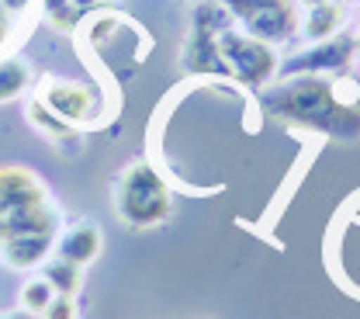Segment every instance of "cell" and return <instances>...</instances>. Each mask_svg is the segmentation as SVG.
I'll return each mask as SVG.
<instances>
[{"label": "cell", "instance_id": "16", "mask_svg": "<svg viewBox=\"0 0 360 319\" xmlns=\"http://www.w3.org/2000/svg\"><path fill=\"white\" fill-rule=\"evenodd\" d=\"M42 319H77V302H73V295H56V299L45 306Z\"/></svg>", "mask_w": 360, "mask_h": 319}, {"label": "cell", "instance_id": "20", "mask_svg": "<svg viewBox=\"0 0 360 319\" xmlns=\"http://www.w3.org/2000/svg\"><path fill=\"white\" fill-rule=\"evenodd\" d=\"M0 236H4V219H0Z\"/></svg>", "mask_w": 360, "mask_h": 319}, {"label": "cell", "instance_id": "17", "mask_svg": "<svg viewBox=\"0 0 360 319\" xmlns=\"http://www.w3.org/2000/svg\"><path fill=\"white\" fill-rule=\"evenodd\" d=\"M14 28H18V21L11 18V11H7V7H4V0H0V56H4V52H7V46H11Z\"/></svg>", "mask_w": 360, "mask_h": 319}, {"label": "cell", "instance_id": "2", "mask_svg": "<svg viewBox=\"0 0 360 319\" xmlns=\"http://www.w3.org/2000/svg\"><path fill=\"white\" fill-rule=\"evenodd\" d=\"M118 215L129 226H156L170 215V187L160 177L156 167L149 163H132L125 170V177L118 184Z\"/></svg>", "mask_w": 360, "mask_h": 319}, {"label": "cell", "instance_id": "11", "mask_svg": "<svg viewBox=\"0 0 360 319\" xmlns=\"http://www.w3.org/2000/svg\"><path fill=\"white\" fill-rule=\"evenodd\" d=\"M28 80H32L28 63L18 59V56H4V59H0V104L21 97L25 87H28Z\"/></svg>", "mask_w": 360, "mask_h": 319}, {"label": "cell", "instance_id": "19", "mask_svg": "<svg viewBox=\"0 0 360 319\" xmlns=\"http://www.w3.org/2000/svg\"><path fill=\"white\" fill-rule=\"evenodd\" d=\"M0 319H32L28 313H11V316H0Z\"/></svg>", "mask_w": 360, "mask_h": 319}, {"label": "cell", "instance_id": "4", "mask_svg": "<svg viewBox=\"0 0 360 319\" xmlns=\"http://www.w3.org/2000/svg\"><path fill=\"white\" fill-rule=\"evenodd\" d=\"M225 32V14L215 4H205L198 7L194 14V32H191V42L184 49V66L191 73H229L222 63V52H219V39Z\"/></svg>", "mask_w": 360, "mask_h": 319}, {"label": "cell", "instance_id": "1", "mask_svg": "<svg viewBox=\"0 0 360 319\" xmlns=\"http://www.w3.org/2000/svg\"><path fill=\"white\" fill-rule=\"evenodd\" d=\"M264 104L274 115L288 118V122L309 125V129L329 132V136H343V139L360 136V115L354 108L340 104L336 94H333V84L315 77V73L264 91Z\"/></svg>", "mask_w": 360, "mask_h": 319}, {"label": "cell", "instance_id": "9", "mask_svg": "<svg viewBox=\"0 0 360 319\" xmlns=\"http://www.w3.org/2000/svg\"><path fill=\"white\" fill-rule=\"evenodd\" d=\"M350 52H354V42L350 39H326L322 46H315L312 52H302L295 56L291 63H284V77L288 73H319V70H340L350 63Z\"/></svg>", "mask_w": 360, "mask_h": 319}, {"label": "cell", "instance_id": "7", "mask_svg": "<svg viewBox=\"0 0 360 319\" xmlns=\"http://www.w3.org/2000/svg\"><path fill=\"white\" fill-rule=\"evenodd\" d=\"M39 101L52 115H59L66 125H84L94 118V91L84 84H73V80H49Z\"/></svg>", "mask_w": 360, "mask_h": 319}, {"label": "cell", "instance_id": "5", "mask_svg": "<svg viewBox=\"0 0 360 319\" xmlns=\"http://www.w3.org/2000/svg\"><path fill=\"white\" fill-rule=\"evenodd\" d=\"M222 4L250 28L253 39L277 42L295 32V7L288 0H222Z\"/></svg>", "mask_w": 360, "mask_h": 319}, {"label": "cell", "instance_id": "8", "mask_svg": "<svg viewBox=\"0 0 360 319\" xmlns=\"http://www.w3.org/2000/svg\"><path fill=\"white\" fill-rule=\"evenodd\" d=\"M52 250V232H18L0 239V257L14 271H32L39 268Z\"/></svg>", "mask_w": 360, "mask_h": 319}, {"label": "cell", "instance_id": "18", "mask_svg": "<svg viewBox=\"0 0 360 319\" xmlns=\"http://www.w3.org/2000/svg\"><path fill=\"white\" fill-rule=\"evenodd\" d=\"M42 7H45V14L59 25V21H63V7H66V0H42Z\"/></svg>", "mask_w": 360, "mask_h": 319}, {"label": "cell", "instance_id": "3", "mask_svg": "<svg viewBox=\"0 0 360 319\" xmlns=\"http://www.w3.org/2000/svg\"><path fill=\"white\" fill-rule=\"evenodd\" d=\"M219 52H222L229 77H236L239 84L264 87V84H270V77L277 73V52L264 39H253V35L225 28L222 39H219Z\"/></svg>", "mask_w": 360, "mask_h": 319}, {"label": "cell", "instance_id": "15", "mask_svg": "<svg viewBox=\"0 0 360 319\" xmlns=\"http://www.w3.org/2000/svg\"><path fill=\"white\" fill-rule=\"evenodd\" d=\"M28 122H32L39 132H45L49 139H70V129H73V125H66L59 115H52L42 101H32V104H28Z\"/></svg>", "mask_w": 360, "mask_h": 319}, {"label": "cell", "instance_id": "14", "mask_svg": "<svg viewBox=\"0 0 360 319\" xmlns=\"http://www.w3.org/2000/svg\"><path fill=\"white\" fill-rule=\"evenodd\" d=\"M56 299V288L45 281V277H28L25 284H21V295H18V302H21V309L28 313V316H42L45 306Z\"/></svg>", "mask_w": 360, "mask_h": 319}, {"label": "cell", "instance_id": "6", "mask_svg": "<svg viewBox=\"0 0 360 319\" xmlns=\"http://www.w3.org/2000/svg\"><path fill=\"white\" fill-rule=\"evenodd\" d=\"M42 205H49V191L39 181V174L18 163L0 167V219H11L18 212L42 208Z\"/></svg>", "mask_w": 360, "mask_h": 319}, {"label": "cell", "instance_id": "12", "mask_svg": "<svg viewBox=\"0 0 360 319\" xmlns=\"http://www.w3.org/2000/svg\"><path fill=\"white\" fill-rule=\"evenodd\" d=\"M340 7L336 4H326V0H319L312 4V14H309V21H305V35L315 39V42H326L336 28H340Z\"/></svg>", "mask_w": 360, "mask_h": 319}, {"label": "cell", "instance_id": "10", "mask_svg": "<svg viewBox=\"0 0 360 319\" xmlns=\"http://www.w3.org/2000/svg\"><path fill=\"white\" fill-rule=\"evenodd\" d=\"M56 250H59V257H63V261H70V264L84 268V264H90V261L101 254V229L90 226V223H80V226L66 229V232L59 236Z\"/></svg>", "mask_w": 360, "mask_h": 319}, {"label": "cell", "instance_id": "21", "mask_svg": "<svg viewBox=\"0 0 360 319\" xmlns=\"http://www.w3.org/2000/svg\"><path fill=\"white\" fill-rule=\"evenodd\" d=\"M305 4H319V0H305Z\"/></svg>", "mask_w": 360, "mask_h": 319}, {"label": "cell", "instance_id": "13", "mask_svg": "<svg viewBox=\"0 0 360 319\" xmlns=\"http://www.w3.org/2000/svg\"><path fill=\"white\" fill-rule=\"evenodd\" d=\"M42 277L56 288V295H77L80 292V284H84V274L77 264H70V261H52L49 268L42 271Z\"/></svg>", "mask_w": 360, "mask_h": 319}]
</instances>
